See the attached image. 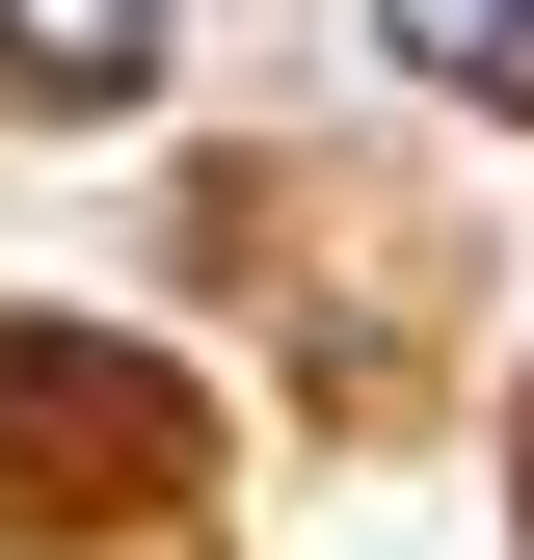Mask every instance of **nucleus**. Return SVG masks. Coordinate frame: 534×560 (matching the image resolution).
I'll list each match as a JSON object with an SVG mask.
<instances>
[{
  "mask_svg": "<svg viewBox=\"0 0 534 560\" xmlns=\"http://www.w3.org/2000/svg\"><path fill=\"white\" fill-rule=\"evenodd\" d=\"M374 54L454 81V107H508V81H534V0H374Z\"/></svg>",
  "mask_w": 534,
  "mask_h": 560,
  "instance_id": "obj_2",
  "label": "nucleus"
},
{
  "mask_svg": "<svg viewBox=\"0 0 534 560\" xmlns=\"http://www.w3.org/2000/svg\"><path fill=\"white\" fill-rule=\"evenodd\" d=\"M161 81V0H0V107H134Z\"/></svg>",
  "mask_w": 534,
  "mask_h": 560,
  "instance_id": "obj_1",
  "label": "nucleus"
}]
</instances>
